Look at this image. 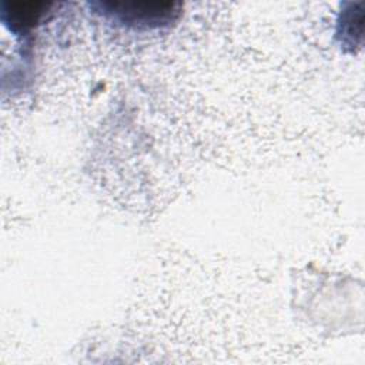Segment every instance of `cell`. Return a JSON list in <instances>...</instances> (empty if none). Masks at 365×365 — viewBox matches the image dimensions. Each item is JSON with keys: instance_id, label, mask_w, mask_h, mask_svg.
Listing matches in <instances>:
<instances>
[{"instance_id": "cell-1", "label": "cell", "mask_w": 365, "mask_h": 365, "mask_svg": "<svg viewBox=\"0 0 365 365\" xmlns=\"http://www.w3.org/2000/svg\"><path fill=\"white\" fill-rule=\"evenodd\" d=\"M173 10V4H113V10H108L106 13H110L114 16L115 20L133 26H148V27H157L163 23H168L173 19V14L175 11Z\"/></svg>"}]
</instances>
